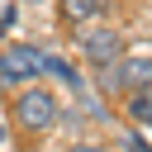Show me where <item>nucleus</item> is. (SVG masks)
Instances as JSON below:
<instances>
[{
    "label": "nucleus",
    "instance_id": "f257e3e1",
    "mask_svg": "<svg viewBox=\"0 0 152 152\" xmlns=\"http://www.w3.org/2000/svg\"><path fill=\"white\" fill-rule=\"evenodd\" d=\"M14 114H19V124H24L28 133H48V128L62 119V104H57L52 90H43V86H24L19 100H14Z\"/></svg>",
    "mask_w": 152,
    "mask_h": 152
},
{
    "label": "nucleus",
    "instance_id": "f03ea898",
    "mask_svg": "<svg viewBox=\"0 0 152 152\" xmlns=\"http://www.w3.org/2000/svg\"><path fill=\"white\" fill-rule=\"evenodd\" d=\"M43 57H48V52H38L33 43H10V48L0 52V81H5V86H28V81L43 71Z\"/></svg>",
    "mask_w": 152,
    "mask_h": 152
},
{
    "label": "nucleus",
    "instance_id": "7ed1b4c3",
    "mask_svg": "<svg viewBox=\"0 0 152 152\" xmlns=\"http://www.w3.org/2000/svg\"><path fill=\"white\" fill-rule=\"evenodd\" d=\"M81 57L90 62V66H114L119 57H124V33L119 28H90L86 38H81Z\"/></svg>",
    "mask_w": 152,
    "mask_h": 152
},
{
    "label": "nucleus",
    "instance_id": "20e7f679",
    "mask_svg": "<svg viewBox=\"0 0 152 152\" xmlns=\"http://www.w3.org/2000/svg\"><path fill=\"white\" fill-rule=\"evenodd\" d=\"M95 14H104V0H62V19L66 24H90Z\"/></svg>",
    "mask_w": 152,
    "mask_h": 152
},
{
    "label": "nucleus",
    "instance_id": "39448f33",
    "mask_svg": "<svg viewBox=\"0 0 152 152\" xmlns=\"http://www.w3.org/2000/svg\"><path fill=\"white\" fill-rule=\"evenodd\" d=\"M128 119L138 128H152V90H133L128 95Z\"/></svg>",
    "mask_w": 152,
    "mask_h": 152
},
{
    "label": "nucleus",
    "instance_id": "423d86ee",
    "mask_svg": "<svg viewBox=\"0 0 152 152\" xmlns=\"http://www.w3.org/2000/svg\"><path fill=\"white\" fill-rule=\"evenodd\" d=\"M43 71H52V76H57L62 86H71L76 95H81V86H86V81H81V76H76V71H71V66H66L62 57H43Z\"/></svg>",
    "mask_w": 152,
    "mask_h": 152
},
{
    "label": "nucleus",
    "instance_id": "0eeeda50",
    "mask_svg": "<svg viewBox=\"0 0 152 152\" xmlns=\"http://www.w3.org/2000/svg\"><path fill=\"white\" fill-rule=\"evenodd\" d=\"M124 152H152V147H147V138H138V133H128V142H124Z\"/></svg>",
    "mask_w": 152,
    "mask_h": 152
},
{
    "label": "nucleus",
    "instance_id": "6e6552de",
    "mask_svg": "<svg viewBox=\"0 0 152 152\" xmlns=\"http://www.w3.org/2000/svg\"><path fill=\"white\" fill-rule=\"evenodd\" d=\"M66 152H104V147H100V142H71Z\"/></svg>",
    "mask_w": 152,
    "mask_h": 152
},
{
    "label": "nucleus",
    "instance_id": "1a4fd4ad",
    "mask_svg": "<svg viewBox=\"0 0 152 152\" xmlns=\"http://www.w3.org/2000/svg\"><path fill=\"white\" fill-rule=\"evenodd\" d=\"M10 19H14V10H5V14H0V33L10 28Z\"/></svg>",
    "mask_w": 152,
    "mask_h": 152
},
{
    "label": "nucleus",
    "instance_id": "9d476101",
    "mask_svg": "<svg viewBox=\"0 0 152 152\" xmlns=\"http://www.w3.org/2000/svg\"><path fill=\"white\" fill-rule=\"evenodd\" d=\"M5 138H10V133H5V119H0V147H5Z\"/></svg>",
    "mask_w": 152,
    "mask_h": 152
}]
</instances>
